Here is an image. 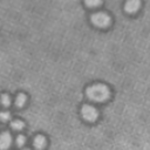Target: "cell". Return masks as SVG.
Masks as SVG:
<instances>
[{
	"label": "cell",
	"mask_w": 150,
	"mask_h": 150,
	"mask_svg": "<svg viewBox=\"0 0 150 150\" xmlns=\"http://www.w3.org/2000/svg\"><path fill=\"white\" fill-rule=\"evenodd\" d=\"M86 94H87V97L89 100L95 101V102H102V101H105L109 97L110 91H109V88L105 84L96 83V84H93V86L88 87Z\"/></svg>",
	"instance_id": "1"
},
{
	"label": "cell",
	"mask_w": 150,
	"mask_h": 150,
	"mask_svg": "<svg viewBox=\"0 0 150 150\" xmlns=\"http://www.w3.org/2000/svg\"><path fill=\"white\" fill-rule=\"evenodd\" d=\"M90 20H91V23L94 26L98 27V28H105V27H108L110 25V21H111L110 16L107 13H104V12H97V13L93 14L90 16Z\"/></svg>",
	"instance_id": "2"
},
{
	"label": "cell",
	"mask_w": 150,
	"mask_h": 150,
	"mask_svg": "<svg viewBox=\"0 0 150 150\" xmlns=\"http://www.w3.org/2000/svg\"><path fill=\"white\" fill-rule=\"evenodd\" d=\"M81 115H82V117L86 121H88V122H95L97 120V117H98V111L93 105L84 104L81 108Z\"/></svg>",
	"instance_id": "3"
},
{
	"label": "cell",
	"mask_w": 150,
	"mask_h": 150,
	"mask_svg": "<svg viewBox=\"0 0 150 150\" xmlns=\"http://www.w3.org/2000/svg\"><path fill=\"white\" fill-rule=\"evenodd\" d=\"M12 144V136L8 131L0 135V150H7Z\"/></svg>",
	"instance_id": "4"
},
{
	"label": "cell",
	"mask_w": 150,
	"mask_h": 150,
	"mask_svg": "<svg viewBox=\"0 0 150 150\" xmlns=\"http://www.w3.org/2000/svg\"><path fill=\"white\" fill-rule=\"evenodd\" d=\"M139 7H141V1L139 0H128L125 6H124V8L128 13H135L139 9Z\"/></svg>",
	"instance_id": "5"
},
{
	"label": "cell",
	"mask_w": 150,
	"mask_h": 150,
	"mask_svg": "<svg viewBox=\"0 0 150 150\" xmlns=\"http://www.w3.org/2000/svg\"><path fill=\"white\" fill-rule=\"evenodd\" d=\"M47 144V141H46V137L42 136V135H38L34 137V141H33V145L36 150H42Z\"/></svg>",
	"instance_id": "6"
},
{
	"label": "cell",
	"mask_w": 150,
	"mask_h": 150,
	"mask_svg": "<svg viewBox=\"0 0 150 150\" xmlns=\"http://www.w3.org/2000/svg\"><path fill=\"white\" fill-rule=\"evenodd\" d=\"M26 101H27V96H26V94L20 93V94L16 96V98H15V105H16V108H22V107L25 105Z\"/></svg>",
	"instance_id": "7"
},
{
	"label": "cell",
	"mask_w": 150,
	"mask_h": 150,
	"mask_svg": "<svg viewBox=\"0 0 150 150\" xmlns=\"http://www.w3.org/2000/svg\"><path fill=\"white\" fill-rule=\"evenodd\" d=\"M11 127H12V129L15 130V131H21V130L25 128V123H23L22 120H13V121L11 122Z\"/></svg>",
	"instance_id": "8"
},
{
	"label": "cell",
	"mask_w": 150,
	"mask_h": 150,
	"mask_svg": "<svg viewBox=\"0 0 150 150\" xmlns=\"http://www.w3.org/2000/svg\"><path fill=\"white\" fill-rule=\"evenodd\" d=\"M0 101H1V104H2L5 108H7V107L11 105V96H9L8 94H2Z\"/></svg>",
	"instance_id": "9"
},
{
	"label": "cell",
	"mask_w": 150,
	"mask_h": 150,
	"mask_svg": "<svg viewBox=\"0 0 150 150\" xmlns=\"http://www.w3.org/2000/svg\"><path fill=\"white\" fill-rule=\"evenodd\" d=\"M84 2H86V5H87L88 7H90V8H96V7L101 6L102 0H84Z\"/></svg>",
	"instance_id": "10"
},
{
	"label": "cell",
	"mask_w": 150,
	"mask_h": 150,
	"mask_svg": "<svg viewBox=\"0 0 150 150\" xmlns=\"http://www.w3.org/2000/svg\"><path fill=\"white\" fill-rule=\"evenodd\" d=\"M16 145L19 146V148H21V146H23L25 144H26V137L23 136V135H19L18 137H16Z\"/></svg>",
	"instance_id": "11"
},
{
	"label": "cell",
	"mask_w": 150,
	"mask_h": 150,
	"mask_svg": "<svg viewBox=\"0 0 150 150\" xmlns=\"http://www.w3.org/2000/svg\"><path fill=\"white\" fill-rule=\"evenodd\" d=\"M0 120L2 121V122H7V121H9L11 120V112L9 111H1L0 112Z\"/></svg>",
	"instance_id": "12"
},
{
	"label": "cell",
	"mask_w": 150,
	"mask_h": 150,
	"mask_svg": "<svg viewBox=\"0 0 150 150\" xmlns=\"http://www.w3.org/2000/svg\"><path fill=\"white\" fill-rule=\"evenodd\" d=\"M22 150H30V149H26V148H25V149H22Z\"/></svg>",
	"instance_id": "13"
}]
</instances>
